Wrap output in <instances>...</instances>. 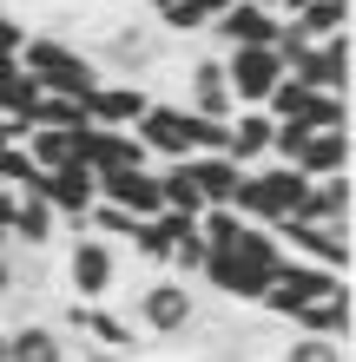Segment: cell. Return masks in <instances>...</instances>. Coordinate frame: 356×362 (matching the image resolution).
<instances>
[{
  "label": "cell",
  "mask_w": 356,
  "mask_h": 362,
  "mask_svg": "<svg viewBox=\"0 0 356 362\" xmlns=\"http://www.w3.org/2000/svg\"><path fill=\"white\" fill-rule=\"evenodd\" d=\"M284 264V244H277V230H264V224H244V238L231 250H212L198 270V284L205 290H218L224 303H258V296L270 290V276H277Z\"/></svg>",
  "instance_id": "1"
},
{
  "label": "cell",
  "mask_w": 356,
  "mask_h": 362,
  "mask_svg": "<svg viewBox=\"0 0 356 362\" xmlns=\"http://www.w3.org/2000/svg\"><path fill=\"white\" fill-rule=\"evenodd\" d=\"M13 66L27 73L40 93H59V99H86L99 79H106L93 66V53H79L73 40H59V33H27L20 53H13Z\"/></svg>",
  "instance_id": "2"
},
{
  "label": "cell",
  "mask_w": 356,
  "mask_h": 362,
  "mask_svg": "<svg viewBox=\"0 0 356 362\" xmlns=\"http://www.w3.org/2000/svg\"><path fill=\"white\" fill-rule=\"evenodd\" d=\"M304 198H310V178L297 172V165H251L244 172V185H238V198H231V211L244 224H284V218H297L304 211Z\"/></svg>",
  "instance_id": "3"
},
{
  "label": "cell",
  "mask_w": 356,
  "mask_h": 362,
  "mask_svg": "<svg viewBox=\"0 0 356 362\" xmlns=\"http://www.w3.org/2000/svg\"><path fill=\"white\" fill-rule=\"evenodd\" d=\"M132 316H139V329H152V336H185L198 323V284H185V276H152V284L139 290V303H132Z\"/></svg>",
  "instance_id": "4"
},
{
  "label": "cell",
  "mask_w": 356,
  "mask_h": 362,
  "mask_svg": "<svg viewBox=\"0 0 356 362\" xmlns=\"http://www.w3.org/2000/svg\"><path fill=\"white\" fill-rule=\"evenodd\" d=\"M113 284H119V250H113V238L79 230L73 250H67V290H73V303H106Z\"/></svg>",
  "instance_id": "5"
},
{
  "label": "cell",
  "mask_w": 356,
  "mask_h": 362,
  "mask_svg": "<svg viewBox=\"0 0 356 362\" xmlns=\"http://www.w3.org/2000/svg\"><path fill=\"white\" fill-rule=\"evenodd\" d=\"M270 230H277L284 257H304V264H317V270H337V276H350V224H310V218H284V224H270Z\"/></svg>",
  "instance_id": "6"
},
{
  "label": "cell",
  "mask_w": 356,
  "mask_h": 362,
  "mask_svg": "<svg viewBox=\"0 0 356 362\" xmlns=\"http://www.w3.org/2000/svg\"><path fill=\"white\" fill-rule=\"evenodd\" d=\"M192 125H198V112H185V105H172V99H152L139 112L132 139L145 145L152 165H178V158H192Z\"/></svg>",
  "instance_id": "7"
},
{
  "label": "cell",
  "mask_w": 356,
  "mask_h": 362,
  "mask_svg": "<svg viewBox=\"0 0 356 362\" xmlns=\"http://www.w3.org/2000/svg\"><path fill=\"white\" fill-rule=\"evenodd\" d=\"M337 284H343L337 270H317V264H304V257H284L277 276H270V290L258 296V310H270V316H297V310L317 303V296H330Z\"/></svg>",
  "instance_id": "8"
},
{
  "label": "cell",
  "mask_w": 356,
  "mask_h": 362,
  "mask_svg": "<svg viewBox=\"0 0 356 362\" xmlns=\"http://www.w3.org/2000/svg\"><path fill=\"white\" fill-rule=\"evenodd\" d=\"M159 53H165V33L152 27V20H125V27H113V33H106V47H99L93 66L106 73V79H132V73L152 66Z\"/></svg>",
  "instance_id": "9"
},
{
  "label": "cell",
  "mask_w": 356,
  "mask_h": 362,
  "mask_svg": "<svg viewBox=\"0 0 356 362\" xmlns=\"http://www.w3.org/2000/svg\"><path fill=\"white\" fill-rule=\"evenodd\" d=\"M290 79H304V86H317V93H343V99H350V79H356V40H350V33L310 40V53L290 66Z\"/></svg>",
  "instance_id": "10"
},
{
  "label": "cell",
  "mask_w": 356,
  "mask_h": 362,
  "mask_svg": "<svg viewBox=\"0 0 356 362\" xmlns=\"http://www.w3.org/2000/svg\"><path fill=\"white\" fill-rule=\"evenodd\" d=\"M218 59H224V79H231V99H238V105H264L270 86L284 79L277 47H224Z\"/></svg>",
  "instance_id": "11"
},
{
  "label": "cell",
  "mask_w": 356,
  "mask_h": 362,
  "mask_svg": "<svg viewBox=\"0 0 356 362\" xmlns=\"http://www.w3.org/2000/svg\"><path fill=\"white\" fill-rule=\"evenodd\" d=\"M99 204L125 211V218H159V165H119V172H99Z\"/></svg>",
  "instance_id": "12"
},
{
  "label": "cell",
  "mask_w": 356,
  "mask_h": 362,
  "mask_svg": "<svg viewBox=\"0 0 356 362\" xmlns=\"http://www.w3.org/2000/svg\"><path fill=\"white\" fill-rule=\"evenodd\" d=\"M86 105V125H106V132H132L139 112L152 105V93L139 86V79H99V86L79 99Z\"/></svg>",
  "instance_id": "13"
},
{
  "label": "cell",
  "mask_w": 356,
  "mask_h": 362,
  "mask_svg": "<svg viewBox=\"0 0 356 362\" xmlns=\"http://www.w3.org/2000/svg\"><path fill=\"white\" fill-rule=\"evenodd\" d=\"M33 198H47L53 204V218H86V211L99 204V172H93V165H59V172H40V191H33Z\"/></svg>",
  "instance_id": "14"
},
{
  "label": "cell",
  "mask_w": 356,
  "mask_h": 362,
  "mask_svg": "<svg viewBox=\"0 0 356 362\" xmlns=\"http://www.w3.org/2000/svg\"><path fill=\"white\" fill-rule=\"evenodd\" d=\"M185 112H198V119H231V112H238L231 79H224V59H218V53H205V59L185 66Z\"/></svg>",
  "instance_id": "15"
},
{
  "label": "cell",
  "mask_w": 356,
  "mask_h": 362,
  "mask_svg": "<svg viewBox=\"0 0 356 362\" xmlns=\"http://www.w3.org/2000/svg\"><path fill=\"white\" fill-rule=\"evenodd\" d=\"M277 27H284V20L270 13V7H251V0H224V13H218L205 33H218L224 47H270V40H277Z\"/></svg>",
  "instance_id": "16"
},
{
  "label": "cell",
  "mask_w": 356,
  "mask_h": 362,
  "mask_svg": "<svg viewBox=\"0 0 356 362\" xmlns=\"http://www.w3.org/2000/svg\"><path fill=\"white\" fill-rule=\"evenodd\" d=\"M178 165H185V178L198 185L205 211H212V204H231L238 185H244V165H231L224 152H192V158H178Z\"/></svg>",
  "instance_id": "17"
},
{
  "label": "cell",
  "mask_w": 356,
  "mask_h": 362,
  "mask_svg": "<svg viewBox=\"0 0 356 362\" xmlns=\"http://www.w3.org/2000/svg\"><path fill=\"white\" fill-rule=\"evenodd\" d=\"M86 132V125H79ZM79 132H67V125H20V152H27L40 172H59V165L79 158Z\"/></svg>",
  "instance_id": "18"
},
{
  "label": "cell",
  "mask_w": 356,
  "mask_h": 362,
  "mask_svg": "<svg viewBox=\"0 0 356 362\" xmlns=\"http://www.w3.org/2000/svg\"><path fill=\"white\" fill-rule=\"evenodd\" d=\"M290 323H297V336H330V343H350V284H337L330 296H317V303L297 310Z\"/></svg>",
  "instance_id": "19"
},
{
  "label": "cell",
  "mask_w": 356,
  "mask_h": 362,
  "mask_svg": "<svg viewBox=\"0 0 356 362\" xmlns=\"http://www.w3.org/2000/svg\"><path fill=\"white\" fill-rule=\"evenodd\" d=\"M7 362H73V356L53 323H20V329H7Z\"/></svg>",
  "instance_id": "20"
},
{
  "label": "cell",
  "mask_w": 356,
  "mask_h": 362,
  "mask_svg": "<svg viewBox=\"0 0 356 362\" xmlns=\"http://www.w3.org/2000/svg\"><path fill=\"white\" fill-rule=\"evenodd\" d=\"M297 172L304 178H337V172H350V132H310L304 152H297Z\"/></svg>",
  "instance_id": "21"
},
{
  "label": "cell",
  "mask_w": 356,
  "mask_h": 362,
  "mask_svg": "<svg viewBox=\"0 0 356 362\" xmlns=\"http://www.w3.org/2000/svg\"><path fill=\"white\" fill-rule=\"evenodd\" d=\"M73 329H86L106 356H125V349H132V323H119L106 303H73Z\"/></svg>",
  "instance_id": "22"
},
{
  "label": "cell",
  "mask_w": 356,
  "mask_h": 362,
  "mask_svg": "<svg viewBox=\"0 0 356 362\" xmlns=\"http://www.w3.org/2000/svg\"><path fill=\"white\" fill-rule=\"evenodd\" d=\"M53 230H59V218H53V204L47 198H13V244H27V250H47L53 244Z\"/></svg>",
  "instance_id": "23"
},
{
  "label": "cell",
  "mask_w": 356,
  "mask_h": 362,
  "mask_svg": "<svg viewBox=\"0 0 356 362\" xmlns=\"http://www.w3.org/2000/svg\"><path fill=\"white\" fill-rule=\"evenodd\" d=\"M218 13H224V0H165L152 27H159V33H172V40H185V33H205Z\"/></svg>",
  "instance_id": "24"
},
{
  "label": "cell",
  "mask_w": 356,
  "mask_h": 362,
  "mask_svg": "<svg viewBox=\"0 0 356 362\" xmlns=\"http://www.w3.org/2000/svg\"><path fill=\"white\" fill-rule=\"evenodd\" d=\"M159 198H165V211H178V218H198L205 211L198 185L185 178V165H159Z\"/></svg>",
  "instance_id": "25"
},
{
  "label": "cell",
  "mask_w": 356,
  "mask_h": 362,
  "mask_svg": "<svg viewBox=\"0 0 356 362\" xmlns=\"http://www.w3.org/2000/svg\"><path fill=\"white\" fill-rule=\"evenodd\" d=\"M297 27L310 40H330V33H350V0H310V7L297 13Z\"/></svg>",
  "instance_id": "26"
},
{
  "label": "cell",
  "mask_w": 356,
  "mask_h": 362,
  "mask_svg": "<svg viewBox=\"0 0 356 362\" xmlns=\"http://www.w3.org/2000/svg\"><path fill=\"white\" fill-rule=\"evenodd\" d=\"M205 257H212V250H205V238H198V224H192V230H178V244H172V257H165V270H172V276H185V284H198V270H205Z\"/></svg>",
  "instance_id": "27"
},
{
  "label": "cell",
  "mask_w": 356,
  "mask_h": 362,
  "mask_svg": "<svg viewBox=\"0 0 356 362\" xmlns=\"http://www.w3.org/2000/svg\"><path fill=\"white\" fill-rule=\"evenodd\" d=\"M284 362H350V343H330V336H297L284 349Z\"/></svg>",
  "instance_id": "28"
},
{
  "label": "cell",
  "mask_w": 356,
  "mask_h": 362,
  "mask_svg": "<svg viewBox=\"0 0 356 362\" xmlns=\"http://www.w3.org/2000/svg\"><path fill=\"white\" fill-rule=\"evenodd\" d=\"M27 33H33V27H20L13 13H0V59H13V53H20V40H27Z\"/></svg>",
  "instance_id": "29"
},
{
  "label": "cell",
  "mask_w": 356,
  "mask_h": 362,
  "mask_svg": "<svg viewBox=\"0 0 356 362\" xmlns=\"http://www.w3.org/2000/svg\"><path fill=\"white\" fill-rule=\"evenodd\" d=\"M13 244V191H0V250Z\"/></svg>",
  "instance_id": "30"
},
{
  "label": "cell",
  "mask_w": 356,
  "mask_h": 362,
  "mask_svg": "<svg viewBox=\"0 0 356 362\" xmlns=\"http://www.w3.org/2000/svg\"><path fill=\"white\" fill-rule=\"evenodd\" d=\"M7 296H13V257L0 250V303H7Z\"/></svg>",
  "instance_id": "31"
},
{
  "label": "cell",
  "mask_w": 356,
  "mask_h": 362,
  "mask_svg": "<svg viewBox=\"0 0 356 362\" xmlns=\"http://www.w3.org/2000/svg\"><path fill=\"white\" fill-rule=\"evenodd\" d=\"M7 145H20V119H7V112H0V152H7Z\"/></svg>",
  "instance_id": "32"
},
{
  "label": "cell",
  "mask_w": 356,
  "mask_h": 362,
  "mask_svg": "<svg viewBox=\"0 0 356 362\" xmlns=\"http://www.w3.org/2000/svg\"><path fill=\"white\" fill-rule=\"evenodd\" d=\"M251 7H270V13H277V0H251Z\"/></svg>",
  "instance_id": "33"
},
{
  "label": "cell",
  "mask_w": 356,
  "mask_h": 362,
  "mask_svg": "<svg viewBox=\"0 0 356 362\" xmlns=\"http://www.w3.org/2000/svg\"><path fill=\"white\" fill-rule=\"evenodd\" d=\"M0 362H7V329H0Z\"/></svg>",
  "instance_id": "34"
},
{
  "label": "cell",
  "mask_w": 356,
  "mask_h": 362,
  "mask_svg": "<svg viewBox=\"0 0 356 362\" xmlns=\"http://www.w3.org/2000/svg\"><path fill=\"white\" fill-rule=\"evenodd\" d=\"M0 13H7V0H0Z\"/></svg>",
  "instance_id": "35"
},
{
  "label": "cell",
  "mask_w": 356,
  "mask_h": 362,
  "mask_svg": "<svg viewBox=\"0 0 356 362\" xmlns=\"http://www.w3.org/2000/svg\"><path fill=\"white\" fill-rule=\"evenodd\" d=\"M0 191H7V185H0Z\"/></svg>",
  "instance_id": "36"
}]
</instances>
